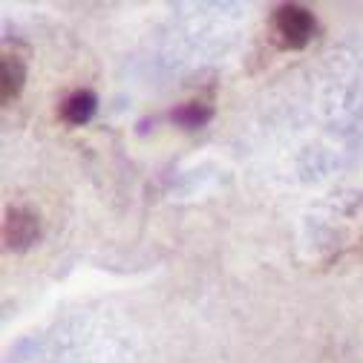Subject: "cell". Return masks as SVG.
I'll return each mask as SVG.
<instances>
[{
    "mask_svg": "<svg viewBox=\"0 0 363 363\" xmlns=\"http://www.w3.org/2000/svg\"><path fill=\"white\" fill-rule=\"evenodd\" d=\"M274 35L283 50H303L314 35V15L300 4H283L274 12Z\"/></svg>",
    "mask_w": 363,
    "mask_h": 363,
    "instance_id": "obj_1",
    "label": "cell"
},
{
    "mask_svg": "<svg viewBox=\"0 0 363 363\" xmlns=\"http://www.w3.org/2000/svg\"><path fill=\"white\" fill-rule=\"evenodd\" d=\"M40 237V222L26 208H12L4 216V242L9 251H26Z\"/></svg>",
    "mask_w": 363,
    "mask_h": 363,
    "instance_id": "obj_2",
    "label": "cell"
},
{
    "mask_svg": "<svg viewBox=\"0 0 363 363\" xmlns=\"http://www.w3.org/2000/svg\"><path fill=\"white\" fill-rule=\"evenodd\" d=\"M23 84H26V64L18 55H4L0 61V101L12 104L21 93H23Z\"/></svg>",
    "mask_w": 363,
    "mask_h": 363,
    "instance_id": "obj_3",
    "label": "cell"
},
{
    "mask_svg": "<svg viewBox=\"0 0 363 363\" xmlns=\"http://www.w3.org/2000/svg\"><path fill=\"white\" fill-rule=\"evenodd\" d=\"M96 110H99V99H96L93 89H75V93L61 104V118L67 124L81 127L96 116Z\"/></svg>",
    "mask_w": 363,
    "mask_h": 363,
    "instance_id": "obj_4",
    "label": "cell"
},
{
    "mask_svg": "<svg viewBox=\"0 0 363 363\" xmlns=\"http://www.w3.org/2000/svg\"><path fill=\"white\" fill-rule=\"evenodd\" d=\"M170 118L185 130H196V127H205L213 118V107L205 104V101H188V104H179L170 113Z\"/></svg>",
    "mask_w": 363,
    "mask_h": 363,
    "instance_id": "obj_5",
    "label": "cell"
}]
</instances>
